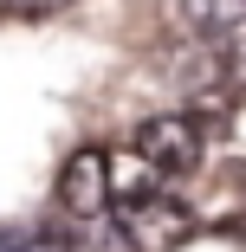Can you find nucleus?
Instances as JSON below:
<instances>
[{
    "instance_id": "nucleus-1",
    "label": "nucleus",
    "mask_w": 246,
    "mask_h": 252,
    "mask_svg": "<svg viewBox=\"0 0 246 252\" xmlns=\"http://www.w3.org/2000/svg\"><path fill=\"white\" fill-rule=\"evenodd\" d=\"M194 207L188 200H175V194H136V200H123L117 207V233H123V246L130 252H181L188 239H194Z\"/></svg>"
},
{
    "instance_id": "nucleus-2",
    "label": "nucleus",
    "mask_w": 246,
    "mask_h": 252,
    "mask_svg": "<svg viewBox=\"0 0 246 252\" xmlns=\"http://www.w3.org/2000/svg\"><path fill=\"white\" fill-rule=\"evenodd\" d=\"M136 149L156 162V175H188L194 162H201V123L169 110V117H149L136 129Z\"/></svg>"
},
{
    "instance_id": "nucleus-3",
    "label": "nucleus",
    "mask_w": 246,
    "mask_h": 252,
    "mask_svg": "<svg viewBox=\"0 0 246 252\" xmlns=\"http://www.w3.org/2000/svg\"><path fill=\"white\" fill-rule=\"evenodd\" d=\"M52 200H59V214H71V220H97L110 207V181H104V149H78V156H65V168H59V188H52Z\"/></svg>"
},
{
    "instance_id": "nucleus-4",
    "label": "nucleus",
    "mask_w": 246,
    "mask_h": 252,
    "mask_svg": "<svg viewBox=\"0 0 246 252\" xmlns=\"http://www.w3.org/2000/svg\"><path fill=\"white\" fill-rule=\"evenodd\" d=\"M104 181H110V200H136L156 188V162L142 149H117V156H104Z\"/></svg>"
},
{
    "instance_id": "nucleus-5",
    "label": "nucleus",
    "mask_w": 246,
    "mask_h": 252,
    "mask_svg": "<svg viewBox=\"0 0 246 252\" xmlns=\"http://www.w3.org/2000/svg\"><path fill=\"white\" fill-rule=\"evenodd\" d=\"M175 13H181V26L188 32H227L233 20H246V0H175Z\"/></svg>"
},
{
    "instance_id": "nucleus-6",
    "label": "nucleus",
    "mask_w": 246,
    "mask_h": 252,
    "mask_svg": "<svg viewBox=\"0 0 246 252\" xmlns=\"http://www.w3.org/2000/svg\"><path fill=\"white\" fill-rule=\"evenodd\" d=\"M220 65H227V78L246 91V20H233V26L220 32Z\"/></svg>"
},
{
    "instance_id": "nucleus-7",
    "label": "nucleus",
    "mask_w": 246,
    "mask_h": 252,
    "mask_svg": "<svg viewBox=\"0 0 246 252\" xmlns=\"http://www.w3.org/2000/svg\"><path fill=\"white\" fill-rule=\"evenodd\" d=\"M13 252H71V239L65 233H20Z\"/></svg>"
},
{
    "instance_id": "nucleus-8",
    "label": "nucleus",
    "mask_w": 246,
    "mask_h": 252,
    "mask_svg": "<svg viewBox=\"0 0 246 252\" xmlns=\"http://www.w3.org/2000/svg\"><path fill=\"white\" fill-rule=\"evenodd\" d=\"M13 13H59V7H71V0H7Z\"/></svg>"
}]
</instances>
